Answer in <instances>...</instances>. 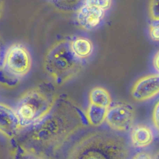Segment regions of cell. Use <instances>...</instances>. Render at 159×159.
Here are the masks:
<instances>
[{"label":"cell","mask_w":159,"mask_h":159,"mask_svg":"<svg viewBox=\"0 0 159 159\" xmlns=\"http://www.w3.org/2000/svg\"><path fill=\"white\" fill-rule=\"evenodd\" d=\"M32 59L27 49L20 44H14L5 52L3 66L9 72L21 79L30 70Z\"/></svg>","instance_id":"obj_5"},{"label":"cell","mask_w":159,"mask_h":159,"mask_svg":"<svg viewBox=\"0 0 159 159\" xmlns=\"http://www.w3.org/2000/svg\"><path fill=\"white\" fill-rule=\"evenodd\" d=\"M83 124L79 109L70 100H61L51 113L16 140L48 157L50 153H55Z\"/></svg>","instance_id":"obj_1"},{"label":"cell","mask_w":159,"mask_h":159,"mask_svg":"<svg viewBox=\"0 0 159 159\" xmlns=\"http://www.w3.org/2000/svg\"><path fill=\"white\" fill-rule=\"evenodd\" d=\"M104 15V11L94 6L85 4L78 9L76 19L83 29L91 30L100 24Z\"/></svg>","instance_id":"obj_9"},{"label":"cell","mask_w":159,"mask_h":159,"mask_svg":"<svg viewBox=\"0 0 159 159\" xmlns=\"http://www.w3.org/2000/svg\"><path fill=\"white\" fill-rule=\"evenodd\" d=\"M152 119L155 126L159 130V101L157 103L154 107Z\"/></svg>","instance_id":"obj_20"},{"label":"cell","mask_w":159,"mask_h":159,"mask_svg":"<svg viewBox=\"0 0 159 159\" xmlns=\"http://www.w3.org/2000/svg\"><path fill=\"white\" fill-rule=\"evenodd\" d=\"M159 94V74L145 75L138 79L131 89L132 98L137 101L149 100Z\"/></svg>","instance_id":"obj_7"},{"label":"cell","mask_w":159,"mask_h":159,"mask_svg":"<svg viewBox=\"0 0 159 159\" xmlns=\"http://www.w3.org/2000/svg\"><path fill=\"white\" fill-rule=\"evenodd\" d=\"M84 0H53L55 5L64 11H74L79 9L83 6Z\"/></svg>","instance_id":"obj_16"},{"label":"cell","mask_w":159,"mask_h":159,"mask_svg":"<svg viewBox=\"0 0 159 159\" xmlns=\"http://www.w3.org/2000/svg\"><path fill=\"white\" fill-rule=\"evenodd\" d=\"M20 80V78L15 76L5 68H1L0 82L2 85L7 88H13L19 83Z\"/></svg>","instance_id":"obj_15"},{"label":"cell","mask_w":159,"mask_h":159,"mask_svg":"<svg viewBox=\"0 0 159 159\" xmlns=\"http://www.w3.org/2000/svg\"><path fill=\"white\" fill-rule=\"evenodd\" d=\"M10 159H50V158L15 140L12 142L10 148Z\"/></svg>","instance_id":"obj_10"},{"label":"cell","mask_w":159,"mask_h":159,"mask_svg":"<svg viewBox=\"0 0 159 159\" xmlns=\"http://www.w3.org/2000/svg\"><path fill=\"white\" fill-rule=\"evenodd\" d=\"M43 67L55 83L62 85L78 75L83 68V60L75 55L70 42L61 40L48 49L44 57Z\"/></svg>","instance_id":"obj_3"},{"label":"cell","mask_w":159,"mask_h":159,"mask_svg":"<svg viewBox=\"0 0 159 159\" xmlns=\"http://www.w3.org/2000/svg\"><path fill=\"white\" fill-rule=\"evenodd\" d=\"M72 52L78 58L83 60L88 58L93 51L92 42L88 38L78 37L70 41Z\"/></svg>","instance_id":"obj_12"},{"label":"cell","mask_w":159,"mask_h":159,"mask_svg":"<svg viewBox=\"0 0 159 159\" xmlns=\"http://www.w3.org/2000/svg\"><path fill=\"white\" fill-rule=\"evenodd\" d=\"M90 104L109 108L111 98L108 91L101 87H96L91 90L89 94Z\"/></svg>","instance_id":"obj_14"},{"label":"cell","mask_w":159,"mask_h":159,"mask_svg":"<svg viewBox=\"0 0 159 159\" xmlns=\"http://www.w3.org/2000/svg\"><path fill=\"white\" fill-rule=\"evenodd\" d=\"M153 136L151 129L147 126L139 125L135 127L131 132V140L136 147L148 146L153 141Z\"/></svg>","instance_id":"obj_11"},{"label":"cell","mask_w":159,"mask_h":159,"mask_svg":"<svg viewBox=\"0 0 159 159\" xmlns=\"http://www.w3.org/2000/svg\"><path fill=\"white\" fill-rule=\"evenodd\" d=\"M132 159H153V158L148 153L144 152H139L136 153Z\"/></svg>","instance_id":"obj_22"},{"label":"cell","mask_w":159,"mask_h":159,"mask_svg":"<svg viewBox=\"0 0 159 159\" xmlns=\"http://www.w3.org/2000/svg\"><path fill=\"white\" fill-rule=\"evenodd\" d=\"M153 159H159V150L156 153Z\"/></svg>","instance_id":"obj_23"},{"label":"cell","mask_w":159,"mask_h":159,"mask_svg":"<svg viewBox=\"0 0 159 159\" xmlns=\"http://www.w3.org/2000/svg\"><path fill=\"white\" fill-rule=\"evenodd\" d=\"M148 34L153 41L159 42V21H152L149 24Z\"/></svg>","instance_id":"obj_18"},{"label":"cell","mask_w":159,"mask_h":159,"mask_svg":"<svg viewBox=\"0 0 159 159\" xmlns=\"http://www.w3.org/2000/svg\"><path fill=\"white\" fill-rule=\"evenodd\" d=\"M152 65L155 71L159 74V50H158L153 55L152 59Z\"/></svg>","instance_id":"obj_21"},{"label":"cell","mask_w":159,"mask_h":159,"mask_svg":"<svg viewBox=\"0 0 159 159\" xmlns=\"http://www.w3.org/2000/svg\"><path fill=\"white\" fill-rule=\"evenodd\" d=\"M86 4L94 6L105 11L110 7L111 0H86Z\"/></svg>","instance_id":"obj_19"},{"label":"cell","mask_w":159,"mask_h":159,"mask_svg":"<svg viewBox=\"0 0 159 159\" xmlns=\"http://www.w3.org/2000/svg\"><path fill=\"white\" fill-rule=\"evenodd\" d=\"M135 110L127 103H117L108 108L106 120L109 126L117 131L129 130L133 125Z\"/></svg>","instance_id":"obj_6"},{"label":"cell","mask_w":159,"mask_h":159,"mask_svg":"<svg viewBox=\"0 0 159 159\" xmlns=\"http://www.w3.org/2000/svg\"><path fill=\"white\" fill-rule=\"evenodd\" d=\"M108 108L90 104L86 112V118L88 123L97 127L101 125L106 118Z\"/></svg>","instance_id":"obj_13"},{"label":"cell","mask_w":159,"mask_h":159,"mask_svg":"<svg viewBox=\"0 0 159 159\" xmlns=\"http://www.w3.org/2000/svg\"><path fill=\"white\" fill-rule=\"evenodd\" d=\"M57 97L47 86L32 88L19 98L16 112L22 127L33 126L43 120L54 107Z\"/></svg>","instance_id":"obj_4"},{"label":"cell","mask_w":159,"mask_h":159,"mask_svg":"<svg viewBox=\"0 0 159 159\" xmlns=\"http://www.w3.org/2000/svg\"><path fill=\"white\" fill-rule=\"evenodd\" d=\"M148 12L152 21H159V0L150 1Z\"/></svg>","instance_id":"obj_17"},{"label":"cell","mask_w":159,"mask_h":159,"mask_svg":"<svg viewBox=\"0 0 159 159\" xmlns=\"http://www.w3.org/2000/svg\"><path fill=\"white\" fill-rule=\"evenodd\" d=\"M128 156L123 137L106 131H93L74 143L66 159H127Z\"/></svg>","instance_id":"obj_2"},{"label":"cell","mask_w":159,"mask_h":159,"mask_svg":"<svg viewBox=\"0 0 159 159\" xmlns=\"http://www.w3.org/2000/svg\"><path fill=\"white\" fill-rule=\"evenodd\" d=\"M22 128L16 112L6 104H0V131L8 139H14Z\"/></svg>","instance_id":"obj_8"}]
</instances>
